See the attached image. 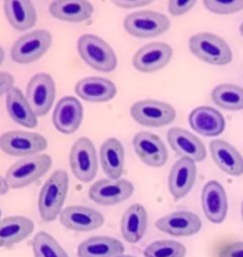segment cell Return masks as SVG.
I'll use <instances>...</instances> for the list:
<instances>
[{
  "label": "cell",
  "mask_w": 243,
  "mask_h": 257,
  "mask_svg": "<svg viewBox=\"0 0 243 257\" xmlns=\"http://www.w3.org/2000/svg\"><path fill=\"white\" fill-rule=\"evenodd\" d=\"M6 110L16 123L30 130L37 127V115L32 110L30 103L21 89L13 87L6 94Z\"/></svg>",
  "instance_id": "cell-25"
},
{
  "label": "cell",
  "mask_w": 243,
  "mask_h": 257,
  "mask_svg": "<svg viewBox=\"0 0 243 257\" xmlns=\"http://www.w3.org/2000/svg\"><path fill=\"white\" fill-rule=\"evenodd\" d=\"M186 248L177 240L163 239L151 243L144 250L145 257H185Z\"/></svg>",
  "instance_id": "cell-32"
},
{
  "label": "cell",
  "mask_w": 243,
  "mask_h": 257,
  "mask_svg": "<svg viewBox=\"0 0 243 257\" xmlns=\"http://www.w3.org/2000/svg\"><path fill=\"white\" fill-rule=\"evenodd\" d=\"M35 224L24 216H10L0 220V248H11L34 232Z\"/></svg>",
  "instance_id": "cell-23"
},
{
  "label": "cell",
  "mask_w": 243,
  "mask_h": 257,
  "mask_svg": "<svg viewBox=\"0 0 243 257\" xmlns=\"http://www.w3.org/2000/svg\"><path fill=\"white\" fill-rule=\"evenodd\" d=\"M125 246L119 239L109 236H94L83 240L77 248L78 257H120Z\"/></svg>",
  "instance_id": "cell-27"
},
{
  "label": "cell",
  "mask_w": 243,
  "mask_h": 257,
  "mask_svg": "<svg viewBox=\"0 0 243 257\" xmlns=\"http://www.w3.org/2000/svg\"><path fill=\"white\" fill-rule=\"evenodd\" d=\"M51 165L52 159L48 154L25 157L10 166L5 179L10 189H23L44 176L51 169Z\"/></svg>",
  "instance_id": "cell-3"
},
{
  "label": "cell",
  "mask_w": 243,
  "mask_h": 257,
  "mask_svg": "<svg viewBox=\"0 0 243 257\" xmlns=\"http://www.w3.org/2000/svg\"><path fill=\"white\" fill-rule=\"evenodd\" d=\"M133 147L137 156L147 166L162 167L166 164L169 153L158 135L150 132H140L134 137Z\"/></svg>",
  "instance_id": "cell-14"
},
{
  "label": "cell",
  "mask_w": 243,
  "mask_h": 257,
  "mask_svg": "<svg viewBox=\"0 0 243 257\" xmlns=\"http://www.w3.org/2000/svg\"><path fill=\"white\" fill-rule=\"evenodd\" d=\"M48 140L34 132L10 131L0 135V150L11 157H30L47 150Z\"/></svg>",
  "instance_id": "cell-5"
},
{
  "label": "cell",
  "mask_w": 243,
  "mask_h": 257,
  "mask_svg": "<svg viewBox=\"0 0 243 257\" xmlns=\"http://www.w3.org/2000/svg\"><path fill=\"white\" fill-rule=\"evenodd\" d=\"M196 177L197 166L195 161L189 158H180L171 169L167 180L169 191L173 199L179 200L188 196L195 184Z\"/></svg>",
  "instance_id": "cell-18"
},
{
  "label": "cell",
  "mask_w": 243,
  "mask_h": 257,
  "mask_svg": "<svg viewBox=\"0 0 243 257\" xmlns=\"http://www.w3.org/2000/svg\"><path fill=\"white\" fill-rule=\"evenodd\" d=\"M172 48L166 43H149L136 52L133 57V65L137 70L145 74H152L165 68L172 58Z\"/></svg>",
  "instance_id": "cell-12"
},
{
  "label": "cell",
  "mask_w": 243,
  "mask_h": 257,
  "mask_svg": "<svg viewBox=\"0 0 243 257\" xmlns=\"http://www.w3.org/2000/svg\"><path fill=\"white\" fill-rule=\"evenodd\" d=\"M120 257H134V256H130V255H123V256H120Z\"/></svg>",
  "instance_id": "cell-42"
},
{
  "label": "cell",
  "mask_w": 243,
  "mask_h": 257,
  "mask_svg": "<svg viewBox=\"0 0 243 257\" xmlns=\"http://www.w3.org/2000/svg\"><path fill=\"white\" fill-rule=\"evenodd\" d=\"M69 177L63 170H57L43 185L38 198V210L43 222H52L60 216L68 194Z\"/></svg>",
  "instance_id": "cell-1"
},
{
  "label": "cell",
  "mask_w": 243,
  "mask_h": 257,
  "mask_svg": "<svg viewBox=\"0 0 243 257\" xmlns=\"http://www.w3.org/2000/svg\"><path fill=\"white\" fill-rule=\"evenodd\" d=\"M241 215H242V220H243V203H242V206H241Z\"/></svg>",
  "instance_id": "cell-41"
},
{
  "label": "cell",
  "mask_w": 243,
  "mask_h": 257,
  "mask_svg": "<svg viewBox=\"0 0 243 257\" xmlns=\"http://www.w3.org/2000/svg\"><path fill=\"white\" fill-rule=\"evenodd\" d=\"M77 50L84 63L94 70L101 72L115 70L117 64L115 52L107 42L98 36H81L77 42Z\"/></svg>",
  "instance_id": "cell-4"
},
{
  "label": "cell",
  "mask_w": 243,
  "mask_h": 257,
  "mask_svg": "<svg viewBox=\"0 0 243 257\" xmlns=\"http://www.w3.org/2000/svg\"><path fill=\"white\" fill-rule=\"evenodd\" d=\"M0 218H2V210H0ZM0 220H2V219H0Z\"/></svg>",
  "instance_id": "cell-43"
},
{
  "label": "cell",
  "mask_w": 243,
  "mask_h": 257,
  "mask_svg": "<svg viewBox=\"0 0 243 257\" xmlns=\"http://www.w3.org/2000/svg\"><path fill=\"white\" fill-rule=\"evenodd\" d=\"M26 100L37 116H44L51 109L56 97V84L50 75L37 74L26 85Z\"/></svg>",
  "instance_id": "cell-10"
},
{
  "label": "cell",
  "mask_w": 243,
  "mask_h": 257,
  "mask_svg": "<svg viewBox=\"0 0 243 257\" xmlns=\"http://www.w3.org/2000/svg\"><path fill=\"white\" fill-rule=\"evenodd\" d=\"M219 257H243V240L225 245L219 252Z\"/></svg>",
  "instance_id": "cell-35"
},
{
  "label": "cell",
  "mask_w": 243,
  "mask_h": 257,
  "mask_svg": "<svg viewBox=\"0 0 243 257\" xmlns=\"http://www.w3.org/2000/svg\"><path fill=\"white\" fill-rule=\"evenodd\" d=\"M114 4L123 9H134V8H143V6L150 5L151 0H115Z\"/></svg>",
  "instance_id": "cell-37"
},
{
  "label": "cell",
  "mask_w": 243,
  "mask_h": 257,
  "mask_svg": "<svg viewBox=\"0 0 243 257\" xmlns=\"http://www.w3.org/2000/svg\"><path fill=\"white\" fill-rule=\"evenodd\" d=\"M202 209L206 218L211 223L224 222L228 213V197L225 190L218 181L206 183L202 190Z\"/></svg>",
  "instance_id": "cell-19"
},
{
  "label": "cell",
  "mask_w": 243,
  "mask_h": 257,
  "mask_svg": "<svg viewBox=\"0 0 243 257\" xmlns=\"http://www.w3.org/2000/svg\"><path fill=\"white\" fill-rule=\"evenodd\" d=\"M35 257H69L60 243L45 231H39L32 240Z\"/></svg>",
  "instance_id": "cell-31"
},
{
  "label": "cell",
  "mask_w": 243,
  "mask_h": 257,
  "mask_svg": "<svg viewBox=\"0 0 243 257\" xmlns=\"http://www.w3.org/2000/svg\"><path fill=\"white\" fill-rule=\"evenodd\" d=\"M83 120V107L77 98L65 96L56 104L52 122L62 134H74L80 128Z\"/></svg>",
  "instance_id": "cell-16"
},
{
  "label": "cell",
  "mask_w": 243,
  "mask_h": 257,
  "mask_svg": "<svg viewBox=\"0 0 243 257\" xmlns=\"http://www.w3.org/2000/svg\"><path fill=\"white\" fill-rule=\"evenodd\" d=\"M204 8L208 11L216 15H231L243 10V0H231V2H222V0H204Z\"/></svg>",
  "instance_id": "cell-33"
},
{
  "label": "cell",
  "mask_w": 243,
  "mask_h": 257,
  "mask_svg": "<svg viewBox=\"0 0 243 257\" xmlns=\"http://www.w3.org/2000/svg\"><path fill=\"white\" fill-rule=\"evenodd\" d=\"M100 161L109 179H120L125 170V150L115 138H109L100 147Z\"/></svg>",
  "instance_id": "cell-28"
},
{
  "label": "cell",
  "mask_w": 243,
  "mask_h": 257,
  "mask_svg": "<svg viewBox=\"0 0 243 257\" xmlns=\"http://www.w3.org/2000/svg\"><path fill=\"white\" fill-rule=\"evenodd\" d=\"M211 100L219 108L230 111L243 109V88L236 84L223 83L213 88Z\"/></svg>",
  "instance_id": "cell-30"
},
{
  "label": "cell",
  "mask_w": 243,
  "mask_h": 257,
  "mask_svg": "<svg viewBox=\"0 0 243 257\" xmlns=\"http://www.w3.org/2000/svg\"><path fill=\"white\" fill-rule=\"evenodd\" d=\"M196 5L195 0H185V2H180V0H171L167 3V10H169L171 16H183L188 13L193 6Z\"/></svg>",
  "instance_id": "cell-34"
},
{
  "label": "cell",
  "mask_w": 243,
  "mask_h": 257,
  "mask_svg": "<svg viewBox=\"0 0 243 257\" xmlns=\"http://www.w3.org/2000/svg\"><path fill=\"white\" fill-rule=\"evenodd\" d=\"M9 190H10V186L8 181H6L4 177L0 176V196H4V194L9 192Z\"/></svg>",
  "instance_id": "cell-38"
},
{
  "label": "cell",
  "mask_w": 243,
  "mask_h": 257,
  "mask_svg": "<svg viewBox=\"0 0 243 257\" xmlns=\"http://www.w3.org/2000/svg\"><path fill=\"white\" fill-rule=\"evenodd\" d=\"M189 123L192 131L208 138L218 137L225 128V120L223 115L217 109L208 105L195 108L190 113Z\"/></svg>",
  "instance_id": "cell-20"
},
{
  "label": "cell",
  "mask_w": 243,
  "mask_h": 257,
  "mask_svg": "<svg viewBox=\"0 0 243 257\" xmlns=\"http://www.w3.org/2000/svg\"><path fill=\"white\" fill-rule=\"evenodd\" d=\"M134 193V185L126 179H101L89 189V198L103 206L116 205Z\"/></svg>",
  "instance_id": "cell-11"
},
{
  "label": "cell",
  "mask_w": 243,
  "mask_h": 257,
  "mask_svg": "<svg viewBox=\"0 0 243 257\" xmlns=\"http://www.w3.org/2000/svg\"><path fill=\"white\" fill-rule=\"evenodd\" d=\"M167 141L171 148L182 158H189L195 163H201L206 158L205 145L184 128L175 127L167 132Z\"/></svg>",
  "instance_id": "cell-17"
},
{
  "label": "cell",
  "mask_w": 243,
  "mask_h": 257,
  "mask_svg": "<svg viewBox=\"0 0 243 257\" xmlns=\"http://www.w3.org/2000/svg\"><path fill=\"white\" fill-rule=\"evenodd\" d=\"M239 34L243 36V23L241 24V26H239Z\"/></svg>",
  "instance_id": "cell-40"
},
{
  "label": "cell",
  "mask_w": 243,
  "mask_h": 257,
  "mask_svg": "<svg viewBox=\"0 0 243 257\" xmlns=\"http://www.w3.org/2000/svg\"><path fill=\"white\" fill-rule=\"evenodd\" d=\"M60 222L71 231L89 232L103 225L104 218L100 212L88 206L71 205L62 210Z\"/></svg>",
  "instance_id": "cell-13"
},
{
  "label": "cell",
  "mask_w": 243,
  "mask_h": 257,
  "mask_svg": "<svg viewBox=\"0 0 243 257\" xmlns=\"http://www.w3.org/2000/svg\"><path fill=\"white\" fill-rule=\"evenodd\" d=\"M156 228L171 236L189 237L201 231L202 220L190 211H177L157 220Z\"/></svg>",
  "instance_id": "cell-15"
},
{
  "label": "cell",
  "mask_w": 243,
  "mask_h": 257,
  "mask_svg": "<svg viewBox=\"0 0 243 257\" xmlns=\"http://www.w3.org/2000/svg\"><path fill=\"white\" fill-rule=\"evenodd\" d=\"M149 223L147 211L141 204H133L125 211L120 222L121 235L128 243H138L145 235Z\"/></svg>",
  "instance_id": "cell-24"
},
{
  "label": "cell",
  "mask_w": 243,
  "mask_h": 257,
  "mask_svg": "<svg viewBox=\"0 0 243 257\" xmlns=\"http://www.w3.org/2000/svg\"><path fill=\"white\" fill-rule=\"evenodd\" d=\"M189 49L193 56L211 65L229 64L232 61V51L224 39L210 32H201L191 36Z\"/></svg>",
  "instance_id": "cell-2"
},
{
  "label": "cell",
  "mask_w": 243,
  "mask_h": 257,
  "mask_svg": "<svg viewBox=\"0 0 243 257\" xmlns=\"http://www.w3.org/2000/svg\"><path fill=\"white\" fill-rule=\"evenodd\" d=\"M131 116L141 126L164 127L175 121L176 109L166 102L143 100L131 107Z\"/></svg>",
  "instance_id": "cell-9"
},
{
  "label": "cell",
  "mask_w": 243,
  "mask_h": 257,
  "mask_svg": "<svg viewBox=\"0 0 243 257\" xmlns=\"http://www.w3.org/2000/svg\"><path fill=\"white\" fill-rule=\"evenodd\" d=\"M52 17L62 22L81 23L90 19L94 6L85 0H57L49 8Z\"/></svg>",
  "instance_id": "cell-26"
},
{
  "label": "cell",
  "mask_w": 243,
  "mask_h": 257,
  "mask_svg": "<svg viewBox=\"0 0 243 257\" xmlns=\"http://www.w3.org/2000/svg\"><path fill=\"white\" fill-rule=\"evenodd\" d=\"M71 172L82 183H90L97 173L98 161L94 144L88 138H80L70 150Z\"/></svg>",
  "instance_id": "cell-8"
},
{
  "label": "cell",
  "mask_w": 243,
  "mask_h": 257,
  "mask_svg": "<svg viewBox=\"0 0 243 257\" xmlns=\"http://www.w3.org/2000/svg\"><path fill=\"white\" fill-rule=\"evenodd\" d=\"M13 83H15V77L10 72L0 71V96L8 94L10 89L13 88Z\"/></svg>",
  "instance_id": "cell-36"
},
{
  "label": "cell",
  "mask_w": 243,
  "mask_h": 257,
  "mask_svg": "<svg viewBox=\"0 0 243 257\" xmlns=\"http://www.w3.org/2000/svg\"><path fill=\"white\" fill-rule=\"evenodd\" d=\"M125 30L137 38H153L170 29V19L156 11H138L128 15L124 21Z\"/></svg>",
  "instance_id": "cell-7"
},
{
  "label": "cell",
  "mask_w": 243,
  "mask_h": 257,
  "mask_svg": "<svg viewBox=\"0 0 243 257\" xmlns=\"http://www.w3.org/2000/svg\"><path fill=\"white\" fill-rule=\"evenodd\" d=\"M213 163L223 172L232 177L243 174V157L236 148L224 140H213L210 144Z\"/></svg>",
  "instance_id": "cell-22"
},
{
  "label": "cell",
  "mask_w": 243,
  "mask_h": 257,
  "mask_svg": "<svg viewBox=\"0 0 243 257\" xmlns=\"http://www.w3.org/2000/svg\"><path fill=\"white\" fill-rule=\"evenodd\" d=\"M4 59H5V52H4V49L2 48V45H0V65L3 64Z\"/></svg>",
  "instance_id": "cell-39"
},
{
  "label": "cell",
  "mask_w": 243,
  "mask_h": 257,
  "mask_svg": "<svg viewBox=\"0 0 243 257\" xmlns=\"http://www.w3.org/2000/svg\"><path fill=\"white\" fill-rule=\"evenodd\" d=\"M75 93L84 101L103 103L115 97L116 87L107 78L97 76L84 77L75 85Z\"/></svg>",
  "instance_id": "cell-21"
},
{
  "label": "cell",
  "mask_w": 243,
  "mask_h": 257,
  "mask_svg": "<svg viewBox=\"0 0 243 257\" xmlns=\"http://www.w3.org/2000/svg\"><path fill=\"white\" fill-rule=\"evenodd\" d=\"M52 36L47 30H36L19 37L11 48V58L18 64H30L49 50Z\"/></svg>",
  "instance_id": "cell-6"
},
{
  "label": "cell",
  "mask_w": 243,
  "mask_h": 257,
  "mask_svg": "<svg viewBox=\"0 0 243 257\" xmlns=\"http://www.w3.org/2000/svg\"><path fill=\"white\" fill-rule=\"evenodd\" d=\"M4 13L10 25L17 31H26L37 23V12L28 0H8L4 3Z\"/></svg>",
  "instance_id": "cell-29"
}]
</instances>
